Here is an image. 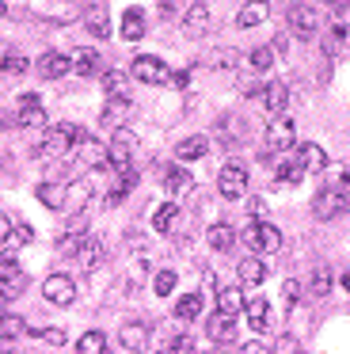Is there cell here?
<instances>
[{
    "mask_svg": "<svg viewBox=\"0 0 350 354\" xmlns=\"http://www.w3.org/2000/svg\"><path fill=\"white\" fill-rule=\"evenodd\" d=\"M8 232H12V221H8V214H0V248H4Z\"/></svg>",
    "mask_w": 350,
    "mask_h": 354,
    "instance_id": "cell-51",
    "label": "cell"
},
{
    "mask_svg": "<svg viewBox=\"0 0 350 354\" xmlns=\"http://www.w3.org/2000/svg\"><path fill=\"white\" fill-rule=\"evenodd\" d=\"M297 145V130L293 122H289L286 115L282 118H270V126H266V149H274V153H286V149Z\"/></svg>",
    "mask_w": 350,
    "mask_h": 354,
    "instance_id": "cell-9",
    "label": "cell"
},
{
    "mask_svg": "<svg viewBox=\"0 0 350 354\" xmlns=\"http://www.w3.org/2000/svg\"><path fill=\"white\" fill-rule=\"evenodd\" d=\"M236 278L240 286H259L266 278V267L259 263V255H243V263H236Z\"/></svg>",
    "mask_w": 350,
    "mask_h": 354,
    "instance_id": "cell-20",
    "label": "cell"
},
{
    "mask_svg": "<svg viewBox=\"0 0 350 354\" xmlns=\"http://www.w3.org/2000/svg\"><path fill=\"white\" fill-rule=\"evenodd\" d=\"M23 290H27V270H23L12 255H4V259H0V301L19 297Z\"/></svg>",
    "mask_w": 350,
    "mask_h": 354,
    "instance_id": "cell-3",
    "label": "cell"
},
{
    "mask_svg": "<svg viewBox=\"0 0 350 354\" xmlns=\"http://www.w3.org/2000/svg\"><path fill=\"white\" fill-rule=\"evenodd\" d=\"M84 236H88V232H68L65 240H57V252L61 255H76V248L84 244Z\"/></svg>",
    "mask_w": 350,
    "mask_h": 354,
    "instance_id": "cell-44",
    "label": "cell"
},
{
    "mask_svg": "<svg viewBox=\"0 0 350 354\" xmlns=\"http://www.w3.org/2000/svg\"><path fill=\"white\" fill-rule=\"evenodd\" d=\"M342 39H347V27H342V24H335V27H331V35H327V50L342 46Z\"/></svg>",
    "mask_w": 350,
    "mask_h": 354,
    "instance_id": "cell-46",
    "label": "cell"
},
{
    "mask_svg": "<svg viewBox=\"0 0 350 354\" xmlns=\"http://www.w3.org/2000/svg\"><path fill=\"white\" fill-rule=\"evenodd\" d=\"M30 240H35V229H30V225H12V232H8V240H4V248H23V244H30Z\"/></svg>",
    "mask_w": 350,
    "mask_h": 354,
    "instance_id": "cell-38",
    "label": "cell"
},
{
    "mask_svg": "<svg viewBox=\"0 0 350 354\" xmlns=\"http://www.w3.org/2000/svg\"><path fill=\"white\" fill-rule=\"evenodd\" d=\"M133 77L141 80V84H172V69H167L160 57H149V54H141L133 62Z\"/></svg>",
    "mask_w": 350,
    "mask_h": 354,
    "instance_id": "cell-7",
    "label": "cell"
},
{
    "mask_svg": "<svg viewBox=\"0 0 350 354\" xmlns=\"http://www.w3.org/2000/svg\"><path fill=\"white\" fill-rule=\"evenodd\" d=\"M88 198H91V183H84V179H80V183H73V187H65V206H61V214H68V217L80 214Z\"/></svg>",
    "mask_w": 350,
    "mask_h": 354,
    "instance_id": "cell-23",
    "label": "cell"
},
{
    "mask_svg": "<svg viewBox=\"0 0 350 354\" xmlns=\"http://www.w3.org/2000/svg\"><path fill=\"white\" fill-rule=\"evenodd\" d=\"M30 335H38V339H46V343H53V346H65V328H30Z\"/></svg>",
    "mask_w": 350,
    "mask_h": 354,
    "instance_id": "cell-42",
    "label": "cell"
},
{
    "mask_svg": "<svg viewBox=\"0 0 350 354\" xmlns=\"http://www.w3.org/2000/svg\"><path fill=\"white\" fill-rule=\"evenodd\" d=\"M172 84L175 88H187L190 84V73H172Z\"/></svg>",
    "mask_w": 350,
    "mask_h": 354,
    "instance_id": "cell-52",
    "label": "cell"
},
{
    "mask_svg": "<svg viewBox=\"0 0 350 354\" xmlns=\"http://www.w3.org/2000/svg\"><path fill=\"white\" fill-rule=\"evenodd\" d=\"M126 194H129L126 187H114V191L107 194V206H122V202H126Z\"/></svg>",
    "mask_w": 350,
    "mask_h": 354,
    "instance_id": "cell-49",
    "label": "cell"
},
{
    "mask_svg": "<svg viewBox=\"0 0 350 354\" xmlns=\"http://www.w3.org/2000/svg\"><path fill=\"white\" fill-rule=\"evenodd\" d=\"M73 69H76V77L91 80L99 73V54H95V50H80V54H76V62H73Z\"/></svg>",
    "mask_w": 350,
    "mask_h": 354,
    "instance_id": "cell-33",
    "label": "cell"
},
{
    "mask_svg": "<svg viewBox=\"0 0 350 354\" xmlns=\"http://www.w3.org/2000/svg\"><path fill=\"white\" fill-rule=\"evenodd\" d=\"M172 354H194V343H190L187 335H175V343H172Z\"/></svg>",
    "mask_w": 350,
    "mask_h": 354,
    "instance_id": "cell-48",
    "label": "cell"
},
{
    "mask_svg": "<svg viewBox=\"0 0 350 354\" xmlns=\"http://www.w3.org/2000/svg\"><path fill=\"white\" fill-rule=\"evenodd\" d=\"M297 168L316 176V171L327 168V153L320 145H312V141H301V145H297Z\"/></svg>",
    "mask_w": 350,
    "mask_h": 354,
    "instance_id": "cell-11",
    "label": "cell"
},
{
    "mask_svg": "<svg viewBox=\"0 0 350 354\" xmlns=\"http://www.w3.org/2000/svg\"><path fill=\"white\" fill-rule=\"evenodd\" d=\"M327 8H331V12H347L350 0H327Z\"/></svg>",
    "mask_w": 350,
    "mask_h": 354,
    "instance_id": "cell-55",
    "label": "cell"
},
{
    "mask_svg": "<svg viewBox=\"0 0 350 354\" xmlns=\"http://www.w3.org/2000/svg\"><path fill=\"white\" fill-rule=\"evenodd\" d=\"M342 290H350V274H342Z\"/></svg>",
    "mask_w": 350,
    "mask_h": 354,
    "instance_id": "cell-56",
    "label": "cell"
},
{
    "mask_svg": "<svg viewBox=\"0 0 350 354\" xmlns=\"http://www.w3.org/2000/svg\"><path fill=\"white\" fill-rule=\"evenodd\" d=\"M205 27H210V8H205V4H190V8L183 12V31H187V35H202Z\"/></svg>",
    "mask_w": 350,
    "mask_h": 354,
    "instance_id": "cell-26",
    "label": "cell"
},
{
    "mask_svg": "<svg viewBox=\"0 0 350 354\" xmlns=\"http://www.w3.org/2000/svg\"><path fill=\"white\" fill-rule=\"evenodd\" d=\"M248 65H251V69H259V73L270 69V65H274V50H270V46H255V50L248 54Z\"/></svg>",
    "mask_w": 350,
    "mask_h": 354,
    "instance_id": "cell-40",
    "label": "cell"
},
{
    "mask_svg": "<svg viewBox=\"0 0 350 354\" xmlns=\"http://www.w3.org/2000/svg\"><path fill=\"white\" fill-rule=\"evenodd\" d=\"M68 69H73V62H68L61 50H50V54H42V62H38V73H42L46 80H61Z\"/></svg>",
    "mask_w": 350,
    "mask_h": 354,
    "instance_id": "cell-17",
    "label": "cell"
},
{
    "mask_svg": "<svg viewBox=\"0 0 350 354\" xmlns=\"http://www.w3.org/2000/svg\"><path fill=\"white\" fill-rule=\"evenodd\" d=\"M243 244L259 255H274L282 248V232L270 221H251V225H243Z\"/></svg>",
    "mask_w": 350,
    "mask_h": 354,
    "instance_id": "cell-2",
    "label": "cell"
},
{
    "mask_svg": "<svg viewBox=\"0 0 350 354\" xmlns=\"http://www.w3.org/2000/svg\"><path fill=\"white\" fill-rule=\"evenodd\" d=\"M266 16H270V4H266V0H251V4H243V8L236 12V27H259Z\"/></svg>",
    "mask_w": 350,
    "mask_h": 354,
    "instance_id": "cell-22",
    "label": "cell"
},
{
    "mask_svg": "<svg viewBox=\"0 0 350 354\" xmlns=\"http://www.w3.org/2000/svg\"><path fill=\"white\" fill-rule=\"evenodd\" d=\"M274 179H278V183H301V179H304V171L297 168V160H293V164H282V168H278V176H274Z\"/></svg>",
    "mask_w": 350,
    "mask_h": 354,
    "instance_id": "cell-43",
    "label": "cell"
},
{
    "mask_svg": "<svg viewBox=\"0 0 350 354\" xmlns=\"http://www.w3.org/2000/svg\"><path fill=\"white\" fill-rule=\"evenodd\" d=\"M0 65H4V73H12V77H23V73L30 69V62L23 54H8V57H0Z\"/></svg>",
    "mask_w": 350,
    "mask_h": 354,
    "instance_id": "cell-41",
    "label": "cell"
},
{
    "mask_svg": "<svg viewBox=\"0 0 350 354\" xmlns=\"http://www.w3.org/2000/svg\"><path fill=\"white\" fill-rule=\"evenodd\" d=\"M210 248H213V252H232V248H236V229H232V225H225V221L213 225V229H210Z\"/></svg>",
    "mask_w": 350,
    "mask_h": 354,
    "instance_id": "cell-28",
    "label": "cell"
},
{
    "mask_svg": "<svg viewBox=\"0 0 350 354\" xmlns=\"http://www.w3.org/2000/svg\"><path fill=\"white\" fill-rule=\"evenodd\" d=\"M243 313H248V324L255 331H270L274 320H270V301L266 297H251L248 305H243Z\"/></svg>",
    "mask_w": 350,
    "mask_h": 354,
    "instance_id": "cell-14",
    "label": "cell"
},
{
    "mask_svg": "<svg viewBox=\"0 0 350 354\" xmlns=\"http://www.w3.org/2000/svg\"><path fill=\"white\" fill-rule=\"evenodd\" d=\"M175 8H179V0H160V12H164V16H172Z\"/></svg>",
    "mask_w": 350,
    "mask_h": 354,
    "instance_id": "cell-54",
    "label": "cell"
},
{
    "mask_svg": "<svg viewBox=\"0 0 350 354\" xmlns=\"http://www.w3.org/2000/svg\"><path fill=\"white\" fill-rule=\"evenodd\" d=\"M84 24H88V31L95 35V39H107V35H111V16H107L103 8H91L88 16H84Z\"/></svg>",
    "mask_w": 350,
    "mask_h": 354,
    "instance_id": "cell-36",
    "label": "cell"
},
{
    "mask_svg": "<svg viewBox=\"0 0 350 354\" xmlns=\"http://www.w3.org/2000/svg\"><path fill=\"white\" fill-rule=\"evenodd\" d=\"M217 313H225V316L243 313V290L240 286H225V290H217Z\"/></svg>",
    "mask_w": 350,
    "mask_h": 354,
    "instance_id": "cell-25",
    "label": "cell"
},
{
    "mask_svg": "<svg viewBox=\"0 0 350 354\" xmlns=\"http://www.w3.org/2000/svg\"><path fill=\"white\" fill-rule=\"evenodd\" d=\"M167 354H172V351H167Z\"/></svg>",
    "mask_w": 350,
    "mask_h": 354,
    "instance_id": "cell-58",
    "label": "cell"
},
{
    "mask_svg": "<svg viewBox=\"0 0 350 354\" xmlns=\"http://www.w3.org/2000/svg\"><path fill=\"white\" fill-rule=\"evenodd\" d=\"M297 297H301V282H297V278H289V282H286V305L293 308Z\"/></svg>",
    "mask_w": 350,
    "mask_h": 354,
    "instance_id": "cell-47",
    "label": "cell"
},
{
    "mask_svg": "<svg viewBox=\"0 0 350 354\" xmlns=\"http://www.w3.org/2000/svg\"><path fill=\"white\" fill-rule=\"evenodd\" d=\"M210 339L213 343H236V316H225V313H217L210 320Z\"/></svg>",
    "mask_w": 350,
    "mask_h": 354,
    "instance_id": "cell-21",
    "label": "cell"
},
{
    "mask_svg": "<svg viewBox=\"0 0 350 354\" xmlns=\"http://www.w3.org/2000/svg\"><path fill=\"white\" fill-rule=\"evenodd\" d=\"M0 354H19V351H15V346H4V351H0Z\"/></svg>",
    "mask_w": 350,
    "mask_h": 354,
    "instance_id": "cell-57",
    "label": "cell"
},
{
    "mask_svg": "<svg viewBox=\"0 0 350 354\" xmlns=\"http://www.w3.org/2000/svg\"><path fill=\"white\" fill-rule=\"evenodd\" d=\"M164 187L175 194V198H183V194L194 191V176H190V171H183V168H167L164 171Z\"/></svg>",
    "mask_w": 350,
    "mask_h": 354,
    "instance_id": "cell-24",
    "label": "cell"
},
{
    "mask_svg": "<svg viewBox=\"0 0 350 354\" xmlns=\"http://www.w3.org/2000/svg\"><path fill=\"white\" fill-rule=\"evenodd\" d=\"M84 160L91 164V168H111V156H107V145H84Z\"/></svg>",
    "mask_w": 350,
    "mask_h": 354,
    "instance_id": "cell-39",
    "label": "cell"
},
{
    "mask_svg": "<svg viewBox=\"0 0 350 354\" xmlns=\"http://www.w3.org/2000/svg\"><path fill=\"white\" fill-rule=\"evenodd\" d=\"M198 313H202V297L198 293H187V297L175 301V320L190 324V320H198Z\"/></svg>",
    "mask_w": 350,
    "mask_h": 354,
    "instance_id": "cell-30",
    "label": "cell"
},
{
    "mask_svg": "<svg viewBox=\"0 0 350 354\" xmlns=\"http://www.w3.org/2000/svg\"><path fill=\"white\" fill-rule=\"evenodd\" d=\"M133 115V103L126 100V95H114V100H107V107H103V122L111 126V130H122V122Z\"/></svg>",
    "mask_w": 350,
    "mask_h": 354,
    "instance_id": "cell-15",
    "label": "cell"
},
{
    "mask_svg": "<svg viewBox=\"0 0 350 354\" xmlns=\"http://www.w3.org/2000/svg\"><path fill=\"white\" fill-rule=\"evenodd\" d=\"M205 153H210V141H205L202 133H194V138H183L179 145H175V156H179V160H202Z\"/></svg>",
    "mask_w": 350,
    "mask_h": 354,
    "instance_id": "cell-27",
    "label": "cell"
},
{
    "mask_svg": "<svg viewBox=\"0 0 350 354\" xmlns=\"http://www.w3.org/2000/svg\"><path fill=\"white\" fill-rule=\"evenodd\" d=\"M289 31L297 35V39H312V35L320 31V16L312 4H293L289 8Z\"/></svg>",
    "mask_w": 350,
    "mask_h": 354,
    "instance_id": "cell-8",
    "label": "cell"
},
{
    "mask_svg": "<svg viewBox=\"0 0 350 354\" xmlns=\"http://www.w3.org/2000/svg\"><path fill=\"white\" fill-rule=\"evenodd\" d=\"M80 141H84V133L76 130V126L57 122V126H50V130H46V138L38 141L35 153H38V156H53V160H57V156H68V153H73Z\"/></svg>",
    "mask_w": 350,
    "mask_h": 354,
    "instance_id": "cell-1",
    "label": "cell"
},
{
    "mask_svg": "<svg viewBox=\"0 0 350 354\" xmlns=\"http://www.w3.org/2000/svg\"><path fill=\"white\" fill-rule=\"evenodd\" d=\"M308 293L312 297H327L331 293V270H327V263H316V270L308 278Z\"/></svg>",
    "mask_w": 350,
    "mask_h": 354,
    "instance_id": "cell-29",
    "label": "cell"
},
{
    "mask_svg": "<svg viewBox=\"0 0 350 354\" xmlns=\"http://www.w3.org/2000/svg\"><path fill=\"white\" fill-rule=\"evenodd\" d=\"M126 84H129V77L122 69H107L103 73V92H107V100H114V95H126Z\"/></svg>",
    "mask_w": 350,
    "mask_h": 354,
    "instance_id": "cell-35",
    "label": "cell"
},
{
    "mask_svg": "<svg viewBox=\"0 0 350 354\" xmlns=\"http://www.w3.org/2000/svg\"><path fill=\"white\" fill-rule=\"evenodd\" d=\"M38 202H46V206H50V209H61V206H65V187H61V183H38Z\"/></svg>",
    "mask_w": 350,
    "mask_h": 354,
    "instance_id": "cell-34",
    "label": "cell"
},
{
    "mask_svg": "<svg viewBox=\"0 0 350 354\" xmlns=\"http://www.w3.org/2000/svg\"><path fill=\"white\" fill-rule=\"evenodd\" d=\"M15 122H19L23 130H30V126H42V122H46L42 100H38V95H19V115H15Z\"/></svg>",
    "mask_w": 350,
    "mask_h": 354,
    "instance_id": "cell-13",
    "label": "cell"
},
{
    "mask_svg": "<svg viewBox=\"0 0 350 354\" xmlns=\"http://www.w3.org/2000/svg\"><path fill=\"white\" fill-rule=\"evenodd\" d=\"M27 320L23 316H15V313H0V339H19V335H27Z\"/></svg>",
    "mask_w": 350,
    "mask_h": 354,
    "instance_id": "cell-32",
    "label": "cell"
},
{
    "mask_svg": "<svg viewBox=\"0 0 350 354\" xmlns=\"http://www.w3.org/2000/svg\"><path fill=\"white\" fill-rule=\"evenodd\" d=\"M73 259L80 263L84 270L99 267V263H103V240H99V236H91V232H88V236H84V244L76 248V255H73Z\"/></svg>",
    "mask_w": 350,
    "mask_h": 354,
    "instance_id": "cell-16",
    "label": "cell"
},
{
    "mask_svg": "<svg viewBox=\"0 0 350 354\" xmlns=\"http://www.w3.org/2000/svg\"><path fill=\"white\" fill-rule=\"evenodd\" d=\"M122 346H126L129 354H145L149 351V343H152V335H149V328L145 324H122Z\"/></svg>",
    "mask_w": 350,
    "mask_h": 354,
    "instance_id": "cell-12",
    "label": "cell"
},
{
    "mask_svg": "<svg viewBox=\"0 0 350 354\" xmlns=\"http://www.w3.org/2000/svg\"><path fill=\"white\" fill-rule=\"evenodd\" d=\"M137 153V138L129 130H114L111 141H107V156H111V168H126Z\"/></svg>",
    "mask_w": 350,
    "mask_h": 354,
    "instance_id": "cell-5",
    "label": "cell"
},
{
    "mask_svg": "<svg viewBox=\"0 0 350 354\" xmlns=\"http://www.w3.org/2000/svg\"><path fill=\"white\" fill-rule=\"evenodd\" d=\"M263 209H266L263 198H251V217H255V221H263Z\"/></svg>",
    "mask_w": 350,
    "mask_h": 354,
    "instance_id": "cell-50",
    "label": "cell"
},
{
    "mask_svg": "<svg viewBox=\"0 0 350 354\" xmlns=\"http://www.w3.org/2000/svg\"><path fill=\"white\" fill-rule=\"evenodd\" d=\"M240 354H270V351H266V346L263 343H248V346H243V351Z\"/></svg>",
    "mask_w": 350,
    "mask_h": 354,
    "instance_id": "cell-53",
    "label": "cell"
},
{
    "mask_svg": "<svg viewBox=\"0 0 350 354\" xmlns=\"http://www.w3.org/2000/svg\"><path fill=\"white\" fill-rule=\"evenodd\" d=\"M152 290H156V293H172L175 290V270H160V274L152 278Z\"/></svg>",
    "mask_w": 350,
    "mask_h": 354,
    "instance_id": "cell-45",
    "label": "cell"
},
{
    "mask_svg": "<svg viewBox=\"0 0 350 354\" xmlns=\"http://www.w3.org/2000/svg\"><path fill=\"white\" fill-rule=\"evenodd\" d=\"M217 191L225 194V198H243V191H248V168L236 160H228L225 168H221L217 176Z\"/></svg>",
    "mask_w": 350,
    "mask_h": 354,
    "instance_id": "cell-4",
    "label": "cell"
},
{
    "mask_svg": "<svg viewBox=\"0 0 350 354\" xmlns=\"http://www.w3.org/2000/svg\"><path fill=\"white\" fill-rule=\"evenodd\" d=\"M42 297L50 301V305L65 308V305H73V301H76V282L68 274H50L42 282Z\"/></svg>",
    "mask_w": 350,
    "mask_h": 354,
    "instance_id": "cell-6",
    "label": "cell"
},
{
    "mask_svg": "<svg viewBox=\"0 0 350 354\" xmlns=\"http://www.w3.org/2000/svg\"><path fill=\"white\" fill-rule=\"evenodd\" d=\"M342 209H347V194L335 191V187H324V191L316 194V202H312V214H316L320 221H335Z\"/></svg>",
    "mask_w": 350,
    "mask_h": 354,
    "instance_id": "cell-10",
    "label": "cell"
},
{
    "mask_svg": "<svg viewBox=\"0 0 350 354\" xmlns=\"http://www.w3.org/2000/svg\"><path fill=\"white\" fill-rule=\"evenodd\" d=\"M286 100H289V92H286V84H282V80H270V84L263 88V107H266V115H270V118H282Z\"/></svg>",
    "mask_w": 350,
    "mask_h": 354,
    "instance_id": "cell-18",
    "label": "cell"
},
{
    "mask_svg": "<svg viewBox=\"0 0 350 354\" xmlns=\"http://www.w3.org/2000/svg\"><path fill=\"white\" fill-rule=\"evenodd\" d=\"M107 351V335L103 331H84L80 343H76V354H103Z\"/></svg>",
    "mask_w": 350,
    "mask_h": 354,
    "instance_id": "cell-37",
    "label": "cell"
},
{
    "mask_svg": "<svg viewBox=\"0 0 350 354\" xmlns=\"http://www.w3.org/2000/svg\"><path fill=\"white\" fill-rule=\"evenodd\" d=\"M145 31H149V24H145V12H141V8L122 12V39H126V42H137V39H145Z\"/></svg>",
    "mask_w": 350,
    "mask_h": 354,
    "instance_id": "cell-19",
    "label": "cell"
},
{
    "mask_svg": "<svg viewBox=\"0 0 350 354\" xmlns=\"http://www.w3.org/2000/svg\"><path fill=\"white\" fill-rule=\"evenodd\" d=\"M175 221H179V206H175V202H164V206L152 214V229L156 232H172Z\"/></svg>",
    "mask_w": 350,
    "mask_h": 354,
    "instance_id": "cell-31",
    "label": "cell"
}]
</instances>
